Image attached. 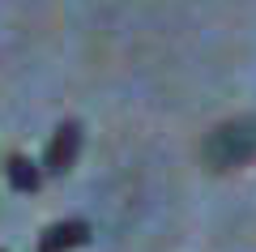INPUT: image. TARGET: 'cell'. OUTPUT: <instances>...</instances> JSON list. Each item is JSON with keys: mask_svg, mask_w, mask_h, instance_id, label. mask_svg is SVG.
<instances>
[{"mask_svg": "<svg viewBox=\"0 0 256 252\" xmlns=\"http://www.w3.org/2000/svg\"><path fill=\"white\" fill-rule=\"evenodd\" d=\"M201 158L210 171H235L244 162L256 158V120L244 116V120H226L218 124L201 145Z\"/></svg>", "mask_w": 256, "mask_h": 252, "instance_id": "obj_1", "label": "cell"}, {"mask_svg": "<svg viewBox=\"0 0 256 252\" xmlns=\"http://www.w3.org/2000/svg\"><path fill=\"white\" fill-rule=\"evenodd\" d=\"M77 154H82V124H77V120H64V124L52 133V141H47L43 171L47 175H64L77 162Z\"/></svg>", "mask_w": 256, "mask_h": 252, "instance_id": "obj_2", "label": "cell"}, {"mask_svg": "<svg viewBox=\"0 0 256 252\" xmlns=\"http://www.w3.org/2000/svg\"><path fill=\"white\" fill-rule=\"evenodd\" d=\"M82 243H90V226L82 218H64V222H56V226L43 231V239H38L34 252H73Z\"/></svg>", "mask_w": 256, "mask_h": 252, "instance_id": "obj_3", "label": "cell"}, {"mask_svg": "<svg viewBox=\"0 0 256 252\" xmlns=\"http://www.w3.org/2000/svg\"><path fill=\"white\" fill-rule=\"evenodd\" d=\"M4 171H9V184L18 192H38V184H43V167H34L26 154H13V158L4 162Z\"/></svg>", "mask_w": 256, "mask_h": 252, "instance_id": "obj_4", "label": "cell"}]
</instances>
